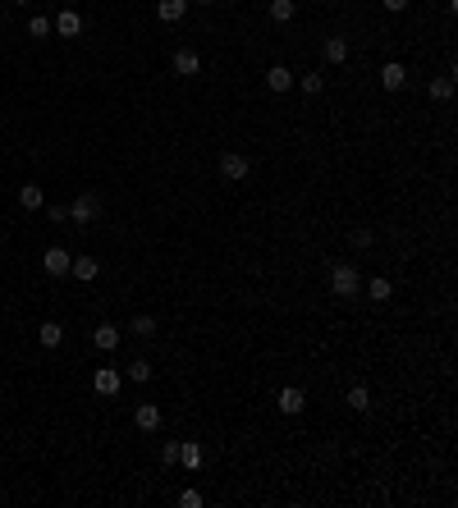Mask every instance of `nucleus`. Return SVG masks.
I'll use <instances>...</instances> for the list:
<instances>
[{"instance_id":"nucleus-1","label":"nucleus","mask_w":458,"mask_h":508,"mask_svg":"<svg viewBox=\"0 0 458 508\" xmlns=\"http://www.w3.org/2000/svg\"><path fill=\"white\" fill-rule=\"evenodd\" d=\"M330 293H335V298H353L357 293V266H348V261L330 266Z\"/></svg>"},{"instance_id":"nucleus-2","label":"nucleus","mask_w":458,"mask_h":508,"mask_svg":"<svg viewBox=\"0 0 458 508\" xmlns=\"http://www.w3.org/2000/svg\"><path fill=\"white\" fill-rule=\"evenodd\" d=\"M120 385H124V371H115V366H96L92 389H96L101 398H115V394H120Z\"/></svg>"},{"instance_id":"nucleus-3","label":"nucleus","mask_w":458,"mask_h":508,"mask_svg":"<svg viewBox=\"0 0 458 508\" xmlns=\"http://www.w3.org/2000/svg\"><path fill=\"white\" fill-rule=\"evenodd\" d=\"M248 170H252L248 156H239V151H225V156H220V174H225L229 183H243V179H248Z\"/></svg>"},{"instance_id":"nucleus-4","label":"nucleus","mask_w":458,"mask_h":508,"mask_svg":"<svg viewBox=\"0 0 458 508\" xmlns=\"http://www.w3.org/2000/svg\"><path fill=\"white\" fill-rule=\"evenodd\" d=\"M96 211H101V202H96V192H83V197H74V207H69V220H74V224H92V220H96Z\"/></svg>"},{"instance_id":"nucleus-5","label":"nucleus","mask_w":458,"mask_h":508,"mask_svg":"<svg viewBox=\"0 0 458 508\" xmlns=\"http://www.w3.org/2000/svg\"><path fill=\"white\" fill-rule=\"evenodd\" d=\"M133 426H138L142 435H156V431H161V408H156V403H138V408H133Z\"/></svg>"},{"instance_id":"nucleus-6","label":"nucleus","mask_w":458,"mask_h":508,"mask_svg":"<svg viewBox=\"0 0 458 508\" xmlns=\"http://www.w3.org/2000/svg\"><path fill=\"white\" fill-rule=\"evenodd\" d=\"M69 261H74V252H64V248H46L42 252V270L46 275H69Z\"/></svg>"},{"instance_id":"nucleus-7","label":"nucleus","mask_w":458,"mask_h":508,"mask_svg":"<svg viewBox=\"0 0 458 508\" xmlns=\"http://www.w3.org/2000/svg\"><path fill=\"white\" fill-rule=\"evenodd\" d=\"M303 408H307V394H303L298 385H285V389H280V412H285V417H298Z\"/></svg>"},{"instance_id":"nucleus-8","label":"nucleus","mask_w":458,"mask_h":508,"mask_svg":"<svg viewBox=\"0 0 458 508\" xmlns=\"http://www.w3.org/2000/svg\"><path fill=\"white\" fill-rule=\"evenodd\" d=\"M51 28L60 37H78V33H83V14H78V9H60V14L51 18Z\"/></svg>"},{"instance_id":"nucleus-9","label":"nucleus","mask_w":458,"mask_h":508,"mask_svg":"<svg viewBox=\"0 0 458 508\" xmlns=\"http://www.w3.org/2000/svg\"><path fill=\"white\" fill-rule=\"evenodd\" d=\"M403 83H408V69H403L399 60H385V64H381V87H385V92H399Z\"/></svg>"},{"instance_id":"nucleus-10","label":"nucleus","mask_w":458,"mask_h":508,"mask_svg":"<svg viewBox=\"0 0 458 508\" xmlns=\"http://www.w3.org/2000/svg\"><path fill=\"white\" fill-rule=\"evenodd\" d=\"M174 74H179V78H193V74H197L202 69V60H197V51H188V46H179V51H174Z\"/></svg>"},{"instance_id":"nucleus-11","label":"nucleus","mask_w":458,"mask_h":508,"mask_svg":"<svg viewBox=\"0 0 458 508\" xmlns=\"http://www.w3.org/2000/svg\"><path fill=\"white\" fill-rule=\"evenodd\" d=\"M188 14V0H156V18L161 23H179Z\"/></svg>"},{"instance_id":"nucleus-12","label":"nucleus","mask_w":458,"mask_h":508,"mask_svg":"<svg viewBox=\"0 0 458 508\" xmlns=\"http://www.w3.org/2000/svg\"><path fill=\"white\" fill-rule=\"evenodd\" d=\"M69 275L87 284V279H96V275H101V261H96V257H74V261H69Z\"/></svg>"},{"instance_id":"nucleus-13","label":"nucleus","mask_w":458,"mask_h":508,"mask_svg":"<svg viewBox=\"0 0 458 508\" xmlns=\"http://www.w3.org/2000/svg\"><path fill=\"white\" fill-rule=\"evenodd\" d=\"M18 207H23V211H42L46 207L42 183H23V188H18Z\"/></svg>"},{"instance_id":"nucleus-14","label":"nucleus","mask_w":458,"mask_h":508,"mask_svg":"<svg viewBox=\"0 0 458 508\" xmlns=\"http://www.w3.org/2000/svg\"><path fill=\"white\" fill-rule=\"evenodd\" d=\"M92 344L101 348V353H115V348H120V330H115V325H96L92 330Z\"/></svg>"},{"instance_id":"nucleus-15","label":"nucleus","mask_w":458,"mask_h":508,"mask_svg":"<svg viewBox=\"0 0 458 508\" xmlns=\"http://www.w3.org/2000/svg\"><path fill=\"white\" fill-rule=\"evenodd\" d=\"M266 87L270 92H289V87H294V74H289L285 64H270L266 69Z\"/></svg>"},{"instance_id":"nucleus-16","label":"nucleus","mask_w":458,"mask_h":508,"mask_svg":"<svg viewBox=\"0 0 458 508\" xmlns=\"http://www.w3.org/2000/svg\"><path fill=\"white\" fill-rule=\"evenodd\" d=\"M37 339H42L46 348H60V339H64V325H60V321H42V325H37Z\"/></svg>"},{"instance_id":"nucleus-17","label":"nucleus","mask_w":458,"mask_h":508,"mask_svg":"<svg viewBox=\"0 0 458 508\" xmlns=\"http://www.w3.org/2000/svg\"><path fill=\"white\" fill-rule=\"evenodd\" d=\"M367 298H372V302H389V298H394V284H389L385 275L367 279Z\"/></svg>"},{"instance_id":"nucleus-18","label":"nucleus","mask_w":458,"mask_h":508,"mask_svg":"<svg viewBox=\"0 0 458 508\" xmlns=\"http://www.w3.org/2000/svg\"><path fill=\"white\" fill-rule=\"evenodd\" d=\"M348 60V42L344 37H326V64H344Z\"/></svg>"},{"instance_id":"nucleus-19","label":"nucleus","mask_w":458,"mask_h":508,"mask_svg":"<svg viewBox=\"0 0 458 508\" xmlns=\"http://www.w3.org/2000/svg\"><path fill=\"white\" fill-rule=\"evenodd\" d=\"M124 380H133V385H147V380H151V362H142V357H138V362H129V366H124Z\"/></svg>"},{"instance_id":"nucleus-20","label":"nucleus","mask_w":458,"mask_h":508,"mask_svg":"<svg viewBox=\"0 0 458 508\" xmlns=\"http://www.w3.org/2000/svg\"><path fill=\"white\" fill-rule=\"evenodd\" d=\"M348 408H353V412H367V408H372V389L353 385V389H348Z\"/></svg>"},{"instance_id":"nucleus-21","label":"nucleus","mask_w":458,"mask_h":508,"mask_svg":"<svg viewBox=\"0 0 458 508\" xmlns=\"http://www.w3.org/2000/svg\"><path fill=\"white\" fill-rule=\"evenodd\" d=\"M294 14H298L294 0H270V18H275V23H289Z\"/></svg>"},{"instance_id":"nucleus-22","label":"nucleus","mask_w":458,"mask_h":508,"mask_svg":"<svg viewBox=\"0 0 458 508\" xmlns=\"http://www.w3.org/2000/svg\"><path fill=\"white\" fill-rule=\"evenodd\" d=\"M179 463L188 467V472H197V467H202V449L197 444H179Z\"/></svg>"},{"instance_id":"nucleus-23","label":"nucleus","mask_w":458,"mask_h":508,"mask_svg":"<svg viewBox=\"0 0 458 508\" xmlns=\"http://www.w3.org/2000/svg\"><path fill=\"white\" fill-rule=\"evenodd\" d=\"M133 335H138V339H151L156 335V316H147V311H142V316H133Z\"/></svg>"},{"instance_id":"nucleus-24","label":"nucleus","mask_w":458,"mask_h":508,"mask_svg":"<svg viewBox=\"0 0 458 508\" xmlns=\"http://www.w3.org/2000/svg\"><path fill=\"white\" fill-rule=\"evenodd\" d=\"M431 96H435V101H450V96H454V78H450V74L435 78V83H431Z\"/></svg>"},{"instance_id":"nucleus-25","label":"nucleus","mask_w":458,"mask_h":508,"mask_svg":"<svg viewBox=\"0 0 458 508\" xmlns=\"http://www.w3.org/2000/svg\"><path fill=\"white\" fill-rule=\"evenodd\" d=\"M28 33H33V37H51V18H46V14H33Z\"/></svg>"},{"instance_id":"nucleus-26","label":"nucleus","mask_w":458,"mask_h":508,"mask_svg":"<svg viewBox=\"0 0 458 508\" xmlns=\"http://www.w3.org/2000/svg\"><path fill=\"white\" fill-rule=\"evenodd\" d=\"M321 87H326V78H321V74H303V92L307 96H316Z\"/></svg>"},{"instance_id":"nucleus-27","label":"nucleus","mask_w":458,"mask_h":508,"mask_svg":"<svg viewBox=\"0 0 458 508\" xmlns=\"http://www.w3.org/2000/svg\"><path fill=\"white\" fill-rule=\"evenodd\" d=\"M353 248H357V252L372 248V229H353Z\"/></svg>"},{"instance_id":"nucleus-28","label":"nucleus","mask_w":458,"mask_h":508,"mask_svg":"<svg viewBox=\"0 0 458 508\" xmlns=\"http://www.w3.org/2000/svg\"><path fill=\"white\" fill-rule=\"evenodd\" d=\"M161 463H170V467H174V463H179V444H174V439H170V444H165V449H161Z\"/></svg>"},{"instance_id":"nucleus-29","label":"nucleus","mask_w":458,"mask_h":508,"mask_svg":"<svg viewBox=\"0 0 458 508\" xmlns=\"http://www.w3.org/2000/svg\"><path fill=\"white\" fill-rule=\"evenodd\" d=\"M179 504H183V508H202V495H197V490H183Z\"/></svg>"},{"instance_id":"nucleus-30","label":"nucleus","mask_w":458,"mask_h":508,"mask_svg":"<svg viewBox=\"0 0 458 508\" xmlns=\"http://www.w3.org/2000/svg\"><path fill=\"white\" fill-rule=\"evenodd\" d=\"M381 5L389 9V14H403V9H408V0H381Z\"/></svg>"},{"instance_id":"nucleus-31","label":"nucleus","mask_w":458,"mask_h":508,"mask_svg":"<svg viewBox=\"0 0 458 508\" xmlns=\"http://www.w3.org/2000/svg\"><path fill=\"white\" fill-rule=\"evenodd\" d=\"M188 5H211V0H188Z\"/></svg>"},{"instance_id":"nucleus-32","label":"nucleus","mask_w":458,"mask_h":508,"mask_svg":"<svg viewBox=\"0 0 458 508\" xmlns=\"http://www.w3.org/2000/svg\"><path fill=\"white\" fill-rule=\"evenodd\" d=\"M14 5H28V0H14Z\"/></svg>"},{"instance_id":"nucleus-33","label":"nucleus","mask_w":458,"mask_h":508,"mask_svg":"<svg viewBox=\"0 0 458 508\" xmlns=\"http://www.w3.org/2000/svg\"><path fill=\"white\" fill-rule=\"evenodd\" d=\"M321 5H330V0H321Z\"/></svg>"}]
</instances>
